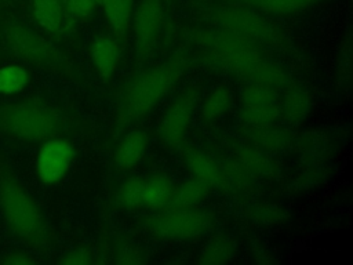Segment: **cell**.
I'll use <instances>...</instances> for the list:
<instances>
[{"instance_id": "obj_1", "label": "cell", "mask_w": 353, "mask_h": 265, "mask_svg": "<svg viewBox=\"0 0 353 265\" xmlns=\"http://www.w3.org/2000/svg\"><path fill=\"white\" fill-rule=\"evenodd\" d=\"M196 62V57L178 50L154 66L132 72L116 92L112 138L145 119Z\"/></svg>"}, {"instance_id": "obj_2", "label": "cell", "mask_w": 353, "mask_h": 265, "mask_svg": "<svg viewBox=\"0 0 353 265\" xmlns=\"http://www.w3.org/2000/svg\"><path fill=\"white\" fill-rule=\"evenodd\" d=\"M83 128L84 120L77 113L43 97L0 104V135L18 142L41 144Z\"/></svg>"}, {"instance_id": "obj_3", "label": "cell", "mask_w": 353, "mask_h": 265, "mask_svg": "<svg viewBox=\"0 0 353 265\" xmlns=\"http://www.w3.org/2000/svg\"><path fill=\"white\" fill-rule=\"evenodd\" d=\"M0 215L12 236L37 251L55 246V233L41 207L0 156Z\"/></svg>"}, {"instance_id": "obj_4", "label": "cell", "mask_w": 353, "mask_h": 265, "mask_svg": "<svg viewBox=\"0 0 353 265\" xmlns=\"http://www.w3.org/2000/svg\"><path fill=\"white\" fill-rule=\"evenodd\" d=\"M6 50L18 59L58 75L80 86L90 81L80 65L51 40L21 21H7L0 28Z\"/></svg>"}, {"instance_id": "obj_5", "label": "cell", "mask_w": 353, "mask_h": 265, "mask_svg": "<svg viewBox=\"0 0 353 265\" xmlns=\"http://www.w3.org/2000/svg\"><path fill=\"white\" fill-rule=\"evenodd\" d=\"M204 18L211 21L214 26L241 35L262 44L263 47H291V41L287 33L280 26L265 18L263 14L255 10L243 6L215 7L207 10L204 12Z\"/></svg>"}, {"instance_id": "obj_6", "label": "cell", "mask_w": 353, "mask_h": 265, "mask_svg": "<svg viewBox=\"0 0 353 265\" xmlns=\"http://www.w3.org/2000/svg\"><path fill=\"white\" fill-rule=\"evenodd\" d=\"M215 224L211 211L167 207L139 219V228L161 240H189L205 235Z\"/></svg>"}, {"instance_id": "obj_7", "label": "cell", "mask_w": 353, "mask_h": 265, "mask_svg": "<svg viewBox=\"0 0 353 265\" xmlns=\"http://www.w3.org/2000/svg\"><path fill=\"white\" fill-rule=\"evenodd\" d=\"M199 98L200 87L192 84L181 90L167 106L157 127V137L167 148L179 149L183 145Z\"/></svg>"}, {"instance_id": "obj_8", "label": "cell", "mask_w": 353, "mask_h": 265, "mask_svg": "<svg viewBox=\"0 0 353 265\" xmlns=\"http://www.w3.org/2000/svg\"><path fill=\"white\" fill-rule=\"evenodd\" d=\"M179 36L201 51L216 54H265V47L230 30L212 26H185Z\"/></svg>"}, {"instance_id": "obj_9", "label": "cell", "mask_w": 353, "mask_h": 265, "mask_svg": "<svg viewBox=\"0 0 353 265\" xmlns=\"http://www.w3.org/2000/svg\"><path fill=\"white\" fill-rule=\"evenodd\" d=\"M163 25V0H141L134 10L131 19L135 58L138 62H143L150 57L159 41Z\"/></svg>"}, {"instance_id": "obj_10", "label": "cell", "mask_w": 353, "mask_h": 265, "mask_svg": "<svg viewBox=\"0 0 353 265\" xmlns=\"http://www.w3.org/2000/svg\"><path fill=\"white\" fill-rule=\"evenodd\" d=\"M76 157L73 144L65 137H52L43 141L37 149L34 170L44 185L58 184L69 173Z\"/></svg>"}, {"instance_id": "obj_11", "label": "cell", "mask_w": 353, "mask_h": 265, "mask_svg": "<svg viewBox=\"0 0 353 265\" xmlns=\"http://www.w3.org/2000/svg\"><path fill=\"white\" fill-rule=\"evenodd\" d=\"M123 47L114 37L97 36L90 44V59L95 73L103 83H109L121 59Z\"/></svg>"}, {"instance_id": "obj_12", "label": "cell", "mask_w": 353, "mask_h": 265, "mask_svg": "<svg viewBox=\"0 0 353 265\" xmlns=\"http://www.w3.org/2000/svg\"><path fill=\"white\" fill-rule=\"evenodd\" d=\"M182 156H183V161H185L188 170L190 171V174L193 177L204 181L211 188L221 189V190L230 189L221 166L216 164L204 152H201L193 146H185Z\"/></svg>"}, {"instance_id": "obj_13", "label": "cell", "mask_w": 353, "mask_h": 265, "mask_svg": "<svg viewBox=\"0 0 353 265\" xmlns=\"http://www.w3.org/2000/svg\"><path fill=\"white\" fill-rule=\"evenodd\" d=\"M117 144L113 152V160L119 170L134 168L145 156L149 146V135L142 130H132L123 132L117 138Z\"/></svg>"}, {"instance_id": "obj_14", "label": "cell", "mask_w": 353, "mask_h": 265, "mask_svg": "<svg viewBox=\"0 0 353 265\" xmlns=\"http://www.w3.org/2000/svg\"><path fill=\"white\" fill-rule=\"evenodd\" d=\"M237 77L247 83H256L273 88H285L291 84L290 73L279 63L268 61L265 57L250 62Z\"/></svg>"}, {"instance_id": "obj_15", "label": "cell", "mask_w": 353, "mask_h": 265, "mask_svg": "<svg viewBox=\"0 0 353 265\" xmlns=\"http://www.w3.org/2000/svg\"><path fill=\"white\" fill-rule=\"evenodd\" d=\"M99 7L103 10L105 19L112 29L113 37L121 47H124L131 28L134 0H99Z\"/></svg>"}, {"instance_id": "obj_16", "label": "cell", "mask_w": 353, "mask_h": 265, "mask_svg": "<svg viewBox=\"0 0 353 265\" xmlns=\"http://www.w3.org/2000/svg\"><path fill=\"white\" fill-rule=\"evenodd\" d=\"M244 131L250 142L265 152H279L294 142V135L291 134V131L276 124L265 127L245 126Z\"/></svg>"}, {"instance_id": "obj_17", "label": "cell", "mask_w": 353, "mask_h": 265, "mask_svg": "<svg viewBox=\"0 0 353 265\" xmlns=\"http://www.w3.org/2000/svg\"><path fill=\"white\" fill-rule=\"evenodd\" d=\"M175 190L172 179L164 173H154L145 179L143 207L153 211L164 210L170 206Z\"/></svg>"}, {"instance_id": "obj_18", "label": "cell", "mask_w": 353, "mask_h": 265, "mask_svg": "<svg viewBox=\"0 0 353 265\" xmlns=\"http://www.w3.org/2000/svg\"><path fill=\"white\" fill-rule=\"evenodd\" d=\"M285 88L287 90L283 95L281 105H279L281 116L292 124L301 123L312 110V95L306 88L299 86L290 84Z\"/></svg>"}, {"instance_id": "obj_19", "label": "cell", "mask_w": 353, "mask_h": 265, "mask_svg": "<svg viewBox=\"0 0 353 265\" xmlns=\"http://www.w3.org/2000/svg\"><path fill=\"white\" fill-rule=\"evenodd\" d=\"M109 254L113 257V262L120 265H141L149 261L148 251L137 244L127 233H116L108 239Z\"/></svg>"}, {"instance_id": "obj_20", "label": "cell", "mask_w": 353, "mask_h": 265, "mask_svg": "<svg viewBox=\"0 0 353 265\" xmlns=\"http://www.w3.org/2000/svg\"><path fill=\"white\" fill-rule=\"evenodd\" d=\"M32 15L36 23L50 35H58L63 28L62 0H32Z\"/></svg>"}, {"instance_id": "obj_21", "label": "cell", "mask_w": 353, "mask_h": 265, "mask_svg": "<svg viewBox=\"0 0 353 265\" xmlns=\"http://www.w3.org/2000/svg\"><path fill=\"white\" fill-rule=\"evenodd\" d=\"M239 6L255 10L261 14L291 15L302 12L321 0H236Z\"/></svg>"}, {"instance_id": "obj_22", "label": "cell", "mask_w": 353, "mask_h": 265, "mask_svg": "<svg viewBox=\"0 0 353 265\" xmlns=\"http://www.w3.org/2000/svg\"><path fill=\"white\" fill-rule=\"evenodd\" d=\"M252 175L272 178L277 174V164L266 155L265 150L254 145H243L237 150L236 157Z\"/></svg>"}, {"instance_id": "obj_23", "label": "cell", "mask_w": 353, "mask_h": 265, "mask_svg": "<svg viewBox=\"0 0 353 265\" xmlns=\"http://www.w3.org/2000/svg\"><path fill=\"white\" fill-rule=\"evenodd\" d=\"M236 251V240L232 236L216 235L204 246L197 262L201 265H223L234 258Z\"/></svg>"}, {"instance_id": "obj_24", "label": "cell", "mask_w": 353, "mask_h": 265, "mask_svg": "<svg viewBox=\"0 0 353 265\" xmlns=\"http://www.w3.org/2000/svg\"><path fill=\"white\" fill-rule=\"evenodd\" d=\"M211 186L204 181L193 177L190 179L183 181L178 186H175L172 199L168 207L175 208H189L199 206L211 192Z\"/></svg>"}, {"instance_id": "obj_25", "label": "cell", "mask_w": 353, "mask_h": 265, "mask_svg": "<svg viewBox=\"0 0 353 265\" xmlns=\"http://www.w3.org/2000/svg\"><path fill=\"white\" fill-rule=\"evenodd\" d=\"M143 186L145 179L141 177L124 179L113 193V206L120 210H137L143 207Z\"/></svg>"}, {"instance_id": "obj_26", "label": "cell", "mask_w": 353, "mask_h": 265, "mask_svg": "<svg viewBox=\"0 0 353 265\" xmlns=\"http://www.w3.org/2000/svg\"><path fill=\"white\" fill-rule=\"evenodd\" d=\"M30 83V72L21 63L0 65V95L21 94Z\"/></svg>"}, {"instance_id": "obj_27", "label": "cell", "mask_w": 353, "mask_h": 265, "mask_svg": "<svg viewBox=\"0 0 353 265\" xmlns=\"http://www.w3.org/2000/svg\"><path fill=\"white\" fill-rule=\"evenodd\" d=\"M233 98L230 90L219 84L216 86L203 101L201 105V116L205 121H214L222 117L232 106Z\"/></svg>"}, {"instance_id": "obj_28", "label": "cell", "mask_w": 353, "mask_h": 265, "mask_svg": "<svg viewBox=\"0 0 353 265\" xmlns=\"http://www.w3.org/2000/svg\"><path fill=\"white\" fill-rule=\"evenodd\" d=\"M240 117L244 126L247 127H265V126L276 124V121L281 117V112L277 102L263 104V105H250V106H241Z\"/></svg>"}, {"instance_id": "obj_29", "label": "cell", "mask_w": 353, "mask_h": 265, "mask_svg": "<svg viewBox=\"0 0 353 265\" xmlns=\"http://www.w3.org/2000/svg\"><path fill=\"white\" fill-rule=\"evenodd\" d=\"M248 218L263 226H276L288 222L291 214L287 208L274 203H256L247 210Z\"/></svg>"}, {"instance_id": "obj_30", "label": "cell", "mask_w": 353, "mask_h": 265, "mask_svg": "<svg viewBox=\"0 0 353 265\" xmlns=\"http://www.w3.org/2000/svg\"><path fill=\"white\" fill-rule=\"evenodd\" d=\"M99 7V0H63L62 32L73 28L77 22L90 19Z\"/></svg>"}, {"instance_id": "obj_31", "label": "cell", "mask_w": 353, "mask_h": 265, "mask_svg": "<svg viewBox=\"0 0 353 265\" xmlns=\"http://www.w3.org/2000/svg\"><path fill=\"white\" fill-rule=\"evenodd\" d=\"M335 80L339 90H349L352 86V37L350 33L342 39L336 55Z\"/></svg>"}, {"instance_id": "obj_32", "label": "cell", "mask_w": 353, "mask_h": 265, "mask_svg": "<svg viewBox=\"0 0 353 265\" xmlns=\"http://www.w3.org/2000/svg\"><path fill=\"white\" fill-rule=\"evenodd\" d=\"M277 98L279 94L276 88L256 83H247V86H244V88L240 92L241 106L274 104L277 102Z\"/></svg>"}, {"instance_id": "obj_33", "label": "cell", "mask_w": 353, "mask_h": 265, "mask_svg": "<svg viewBox=\"0 0 353 265\" xmlns=\"http://www.w3.org/2000/svg\"><path fill=\"white\" fill-rule=\"evenodd\" d=\"M219 166L228 179L230 189L232 188L240 189V190L251 189L254 175L237 159H229Z\"/></svg>"}, {"instance_id": "obj_34", "label": "cell", "mask_w": 353, "mask_h": 265, "mask_svg": "<svg viewBox=\"0 0 353 265\" xmlns=\"http://www.w3.org/2000/svg\"><path fill=\"white\" fill-rule=\"evenodd\" d=\"M299 148L307 161H320L330 150L331 144L320 132H307L301 138Z\"/></svg>"}, {"instance_id": "obj_35", "label": "cell", "mask_w": 353, "mask_h": 265, "mask_svg": "<svg viewBox=\"0 0 353 265\" xmlns=\"http://www.w3.org/2000/svg\"><path fill=\"white\" fill-rule=\"evenodd\" d=\"M57 262L61 265H91L95 264V251L88 246H76L63 253Z\"/></svg>"}, {"instance_id": "obj_36", "label": "cell", "mask_w": 353, "mask_h": 265, "mask_svg": "<svg viewBox=\"0 0 353 265\" xmlns=\"http://www.w3.org/2000/svg\"><path fill=\"white\" fill-rule=\"evenodd\" d=\"M327 174L323 170V167H310L306 171H303L292 184L294 190H305L310 189L319 184H321V179L325 178Z\"/></svg>"}, {"instance_id": "obj_37", "label": "cell", "mask_w": 353, "mask_h": 265, "mask_svg": "<svg viewBox=\"0 0 353 265\" xmlns=\"http://www.w3.org/2000/svg\"><path fill=\"white\" fill-rule=\"evenodd\" d=\"M1 264L4 265H33L36 264V258L29 254L28 251H23V250H11V251H7L1 259H0Z\"/></svg>"}, {"instance_id": "obj_38", "label": "cell", "mask_w": 353, "mask_h": 265, "mask_svg": "<svg viewBox=\"0 0 353 265\" xmlns=\"http://www.w3.org/2000/svg\"><path fill=\"white\" fill-rule=\"evenodd\" d=\"M252 259L259 265H270L276 262V257L263 246H252Z\"/></svg>"}, {"instance_id": "obj_39", "label": "cell", "mask_w": 353, "mask_h": 265, "mask_svg": "<svg viewBox=\"0 0 353 265\" xmlns=\"http://www.w3.org/2000/svg\"><path fill=\"white\" fill-rule=\"evenodd\" d=\"M12 3H14V0H0V10H6V8L11 7Z\"/></svg>"}, {"instance_id": "obj_40", "label": "cell", "mask_w": 353, "mask_h": 265, "mask_svg": "<svg viewBox=\"0 0 353 265\" xmlns=\"http://www.w3.org/2000/svg\"><path fill=\"white\" fill-rule=\"evenodd\" d=\"M62 1H63V0H62Z\"/></svg>"}]
</instances>
